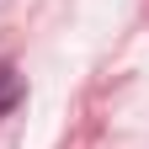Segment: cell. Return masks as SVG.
I'll return each mask as SVG.
<instances>
[{
  "label": "cell",
  "mask_w": 149,
  "mask_h": 149,
  "mask_svg": "<svg viewBox=\"0 0 149 149\" xmlns=\"http://www.w3.org/2000/svg\"><path fill=\"white\" fill-rule=\"evenodd\" d=\"M16 96H22V80H16V69H0V112H6Z\"/></svg>",
  "instance_id": "cell-1"
}]
</instances>
